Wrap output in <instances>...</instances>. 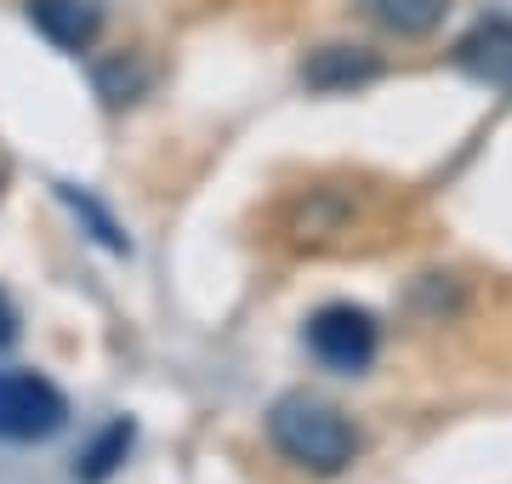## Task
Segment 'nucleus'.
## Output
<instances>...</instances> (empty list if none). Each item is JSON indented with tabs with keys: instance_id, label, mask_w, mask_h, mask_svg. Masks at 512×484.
Segmentation results:
<instances>
[{
	"instance_id": "obj_1",
	"label": "nucleus",
	"mask_w": 512,
	"mask_h": 484,
	"mask_svg": "<svg viewBox=\"0 0 512 484\" xmlns=\"http://www.w3.org/2000/svg\"><path fill=\"white\" fill-rule=\"evenodd\" d=\"M268 439L285 462L308 467V473H342L359 456V428H353L330 399L313 393H285L268 410Z\"/></svg>"
},
{
	"instance_id": "obj_10",
	"label": "nucleus",
	"mask_w": 512,
	"mask_h": 484,
	"mask_svg": "<svg viewBox=\"0 0 512 484\" xmlns=\"http://www.w3.org/2000/svg\"><path fill=\"white\" fill-rule=\"evenodd\" d=\"M12 336H18V314H12V302L0 297V348H6Z\"/></svg>"
},
{
	"instance_id": "obj_4",
	"label": "nucleus",
	"mask_w": 512,
	"mask_h": 484,
	"mask_svg": "<svg viewBox=\"0 0 512 484\" xmlns=\"http://www.w3.org/2000/svg\"><path fill=\"white\" fill-rule=\"evenodd\" d=\"M29 23L57 52H92V40L103 35V6L97 0H29Z\"/></svg>"
},
{
	"instance_id": "obj_8",
	"label": "nucleus",
	"mask_w": 512,
	"mask_h": 484,
	"mask_svg": "<svg viewBox=\"0 0 512 484\" xmlns=\"http://www.w3.org/2000/svg\"><path fill=\"white\" fill-rule=\"evenodd\" d=\"M365 12L382 23V29H393V35L421 40V35H433V29L444 23L450 0H365Z\"/></svg>"
},
{
	"instance_id": "obj_5",
	"label": "nucleus",
	"mask_w": 512,
	"mask_h": 484,
	"mask_svg": "<svg viewBox=\"0 0 512 484\" xmlns=\"http://www.w3.org/2000/svg\"><path fill=\"white\" fill-rule=\"evenodd\" d=\"M382 75V57H370L365 46H319L302 63V80L313 92H353V86H370Z\"/></svg>"
},
{
	"instance_id": "obj_9",
	"label": "nucleus",
	"mask_w": 512,
	"mask_h": 484,
	"mask_svg": "<svg viewBox=\"0 0 512 484\" xmlns=\"http://www.w3.org/2000/svg\"><path fill=\"white\" fill-rule=\"evenodd\" d=\"M63 200L74 205V211H80V217H86V223H92V234L103 245H109V251H131V240L126 234H120V223H114L109 211H103V205L92 200V194H86V188H63Z\"/></svg>"
},
{
	"instance_id": "obj_6",
	"label": "nucleus",
	"mask_w": 512,
	"mask_h": 484,
	"mask_svg": "<svg viewBox=\"0 0 512 484\" xmlns=\"http://www.w3.org/2000/svg\"><path fill=\"white\" fill-rule=\"evenodd\" d=\"M456 57H461V69L478 80H512V23L507 18L478 23L473 35L456 46Z\"/></svg>"
},
{
	"instance_id": "obj_3",
	"label": "nucleus",
	"mask_w": 512,
	"mask_h": 484,
	"mask_svg": "<svg viewBox=\"0 0 512 484\" xmlns=\"http://www.w3.org/2000/svg\"><path fill=\"white\" fill-rule=\"evenodd\" d=\"M382 348V331H376V319L365 308H353V302H330L319 314L308 319V354L325 365V371H342V376H359L376 359Z\"/></svg>"
},
{
	"instance_id": "obj_7",
	"label": "nucleus",
	"mask_w": 512,
	"mask_h": 484,
	"mask_svg": "<svg viewBox=\"0 0 512 484\" xmlns=\"http://www.w3.org/2000/svg\"><path fill=\"white\" fill-rule=\"evenodd\" d=\"M131 445H137V422H131V416H114L109 428H103L92 445L80 450L74 479H80V484H103L109 473H120V462L131 456Z\"/></svg>"
},
{
	"instance_id": "obj_2",
	"label": "nucleus",
	"mask_w": 512,
	"mask_h": 484,
	"mask_svg": "<svg viewBox=\"0 0 512 484\" xmlns=\"http://www.w3.org/2000/svg\"><path fill=\"white\" fill-rule=\"evenodd\" d=\"M69 422V399L35 371H0V445H40Z\"/></svg>"
}]
</instances>
